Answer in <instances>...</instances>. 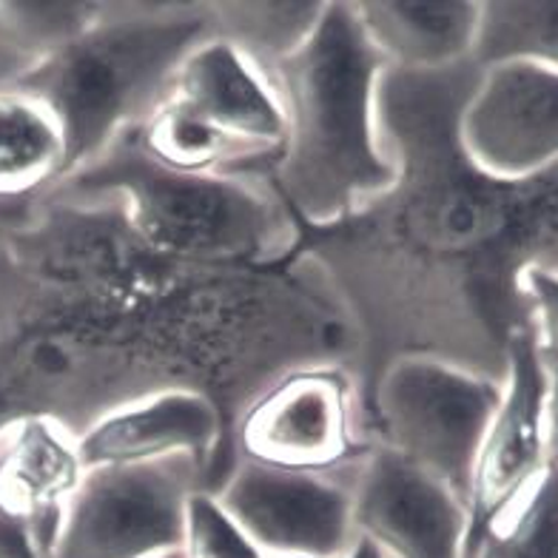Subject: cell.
Instances as JSON below:
<instances>
[{"mask_svg": "<svg viewBox=\"0 0 558 558\" xmlns=\"http://www.w3.org/2000/svg\"><path fill=\"white\" fill-rule=\"evenodd\" d=\"M104 3H0V46L26 72L92 29Z\"/></svg>", "mask_w": 558, "mask_h": 558, "instance_id": "cell-19", "label": "cell"}, {"mask_svg": "<svg viewBox=\"0 0 558 558\" xmlns=\"http://www.w3.org/2000/svg\"><path fill=\"white\" fill-rule=\"evenodd\" d=\"M530 333L544 374H558V268L530 265L519 277Z\"/></svg>", "mask_w": 558, "mask_h": 558, "instance_id": "cell-21", "label": "cell"}, {"mask_svg": "<svg viewBox=\"0 0 558 558\" xmlns=\"http://www.w3.org/2000/svg\"><path fill=\"white\" fill-rule=\"evenodd\" d=\"M353 527L385 558H462L468 505L448 485L379 445L356 464Z\"/></svg>", "mask_w": 558, "mask_h": 558, "instance_id": "cell-9", "label": "cell"}, {"mask_svg": "<svg viewBox=\"0 0 558 558\" xmlns=\"http://www.w3.org/2000/svg\"><path fill=\"white\" fill-rule=\"evenodd\" d=\"M66 183L120 194L137 231L157 248L194 259H257L288 243L282 197L240 171L177 174L140 155L125 134Z\"/></svg>", "mask_w": 558, "mask_h": 558, "instance_id": "cell-3", "label": "cell"}, {"mask_svg": "<svg viewBox=\"0 0 558 558\" xmlns=\"http://www.w3.org/2000/svg\"><path fill=\"white\" fill-rule=\"evenodd\" d=\"M208 35V3H104L92 29L17 74L12 83L58 120L66 180L151 114L185 54Z\"/></svg>", "mask_w": 558, "mask_h": 558, "instance_id": "cell-2", "label": "cell"}, {"mask_svg": "<svg viewBox=\"0 0 558 558\" xmlns=\"http://www.w3.org/2000/svg\"><path fill=\"white\" fill-rule=\"evenodd\" d=\"M263 556L345 558L356 542L351 485L245 462L214 490Z\"/></svg>", "mask_w": 558, "mask_h": 558, "instance_id": "cell-8", "label": "cell"}, {"mask_svg": "<svg viewBox=\"0 0 558 558\" xmlns=\"http://www.w3.org/2000/svg\"><path fill=\"white\" fill-rule=\"evenodd\" d=\"M162 558H185V550H180V553H171V556H162Z\"/></svg>", "mask_w": 558, "mask_h": 558, "instance_id": "cell-26", "label": "cell"}, {"mask_svg": "<svg viewBox=\"0 0 558 558\" xmlns=\"http://www.w3.org/2000/svg\"><path fill=\"white\" fill-rule=\"evenodd\" d=\"M501 402V379L439 356L390 362L376 390L385 448L448 485L468 505L476 456Z\"/></svg>", "mask_w": 558, "mask_h": 558, "instance_id": "cell-4", "label": "cell"}, {"mask_svg": "<svg viewBox=\"0 0 558 558\" xmlns=\"http://www.w3.org/2000/svg\"><path fill=\"white\" fill-rule=\"evenodd\" d=\"M0 558H52L40 524L0 499Z\"/></svg>", "mask_w": 558, "mask_h": 558, "instance_id": "cell-22", "label": "cell"}, {"mask_svg": "<svg viewBox=\"0 0 558 558\" xmlns=\"http://www.w3.org/2000/svg\"><path fill=\"white\" fill-rule=\"evenodd\" d=\"M129 137L140 155L177 174H228L236 171L240 162L254 160L240 143L226 137L169 92Z\"/></svg>", "mask_w": 558, "mask_h": 558, "instance_id": "cell-15", "label": "cell"}, {"mask_svg": "<svg viewBox=\"0 0 558 558\" xmlns=\"http://www.w3.org/2000/svg\"><path fill=\"white\" fill-rule=\"evenodd\" d=\"M345 558H385V556L379 550H376L374 544L367 542V538L356 536V542H353V547H351V550H348Z\"/></svg>", "mask_w": 558, "mask_h": 558, "instance_id": "cell-25", "label": "cell"}, {"mask_svg": "<svg viewBox=\"0 0 558 558\" xmlns=\"http://www.w3.org/2000/svg\"><path fill=\"white\" fill-rule=\"evenodd\" d=\"M263 558H302V556H263Z\"/></svg>", "mask_w": 558, "mask_h": 558, "instance_id": "cell-27", "label": "cell"}, {"mask_svg": "<svg viewBox=\"0 0 558 558\" xmlns=\"http://www.w3.org/2000/svg\"><path fill=\"white\" fill-rule=\"evenodd\" d=\"M471 63H533L558 72V0H482Z\"/></svg>", "mask_w": 558, "mask_h": 558, "instance_id": "cell-16", "label": "cell"}, {"mask_svg": "<svg viewBox=\"0 0 558 558\" xmlns=\"http://www.w3.org/2000/svg\"><path fill=\"white\" fill-rule=\"evenodd\" d=\"M353 7L388 69L439 72L471 60L482 0H360Z\"/></svg>", "mask_w": 558, "mask_h": 558, "instance_id": "cell-13", "label": "cell"}, {"mask_svg": "<svg viewBox=\"0 0 558 558\" xmlns=\"http://www.w3.org/2000/svg\"><path fill=\"white\" fill-rule=\"evenodd\" d=\"M183 550L189 558H263L208 490H197L189 501Z\"/></svg>", "mask_w": 558, "mask_h": 558, "instance_id": "cell-20", "label": "cell"}, {"mask_svg": "<svg viewBox=\"0 0 558 558\" xmlns=\"http://www.w3.org/2000/svg\"><path fill=\"white\" fill-rule=\"evenodd\" d=\"M66 169V140L52 111L15 83L0 86V203L63 183Z\"/></svg>", "mask_w": 558, "mask_h": 558, "instance_id": "cell-14", "label": "cell"}, {"mask_svg": "<svg viewBox=\"0 0 558 558\" xmlns=\"http://www.w3.org/2000/svg\"><path fill=\"white\" fill-rule=\"evenodd\" d=\"M462 558H558V468L538 473L482 533H468Z\"/></svg>", "mask_w": 558, "mask_h": 558, "instance_id": "cell-18", "label": "cell"}, {"mask_svg": "<svg viewBox=\"0 0 558 558\" xmlns=\"http://www.w3.org/2000/svg\"><path fill=\"white\" fill-rule=\"evenodd\" d=\"M547 376L538 362L527 323H515L505 339L501 402L496 408L468 493V533H482L542 471H547L544 439Z\"/></svg>", "mask_w": 558, "mask_h": 558, "instance_id": "cell-10", "label": "cell"}, {"mask_svg": "<svg viewBox=\"0 0 558 558\" xmlns=\"http://www.w3.org/2000/svg\"><path fill=\"white\" fill-rule=\"evenodd\" d=\"M547 376V399H544V439H547V464L558 468V374Z\"/></svg>", "mask_w": 558, "mask_h": 558, "instance_id": "cell-23", "label": "cell"}, {"mask_svg": "<svg viewBox=\"0 0 558 558\" xmlns=\"http://www.w3.org/2000/svg\"><path fill=\"white\" fill-rule=\"evenodd\" d=\"M203 468L189 459L86 471L63 507L52 558H162L185 547Z\"/></svg>", "mask_w": 558, "mask_h": 558, "instance_id": "cell-5", "label": "cell"}, {"mask_svg": "<svg viewBox=\"0 0 558 558\" xmlns=\"http://www.w3.org/2000/svg\"><path fill=\"white\" fill-rule=\"evenodd\" d=\"M328 0H243V3H208L211 32L243 49L263 69L296 52L316 23Z\"/></svg>", "mask_w": 558, "mask_h": 558, "instance_id": "cell-17", "label": "cell"}, {"mask_svg": "<svg viewBox=\"0 0 558 558\" xmlns=\"http://www.w3.org/2000/svg\"><path fill=\"white\" fill-rule=\"evenodd\" d=\"M169 95L257 157H277L286 114L271 74L226 37L197 44L177 69Z\"/></svg>", "mask_w": 558, "mask_h": 558, "instance_id": "cell-12", "label": "cell"}, {"mask_svg": "<svg viewBox=\"0 0 558 558\" xmlns=\"http://www.w3.org/2000/svg\"><path fill=\"white\" fill-rule=\"evenodd\" d=\"M83 471L189 459L206 471L220 441V413L192 388H166L125 402L74 436Z\"/></svg>", "mask_w": 558, "mask_h": 558, "instance_id": "cell-11", "label": "cell"}, {"mask_svg": "<svg viewBox=\"0 0 558 558\" xmlns=\"http://www.w3.org/2000/svg\"><path fill=\"white\" fill-rule=\"evenodd\" d=\"M459 146L478 174L499 183L558 169V72L533 63L478 69L459 111Z\"/></svg>", "mask_w": 558, "mask_h": 558, "instance_id": "cell-6", "label": "cell"}, {"mask_svg": "<svg viewBox=\"0 0 558 558\" xmlns=\"http://www.w3.org/2000/svg\"><path fill=\"white\" fill-rule=\"evenodd\" d=\"M245 462L333 476L356 456L353 388L339 367H305L263 390L240 418Z\"/></svg>", "mask_w": 558, "mask_h": 558, "instance_id": "cell-7", "label": "cell"}, {"mask_svg": "<svg viewBox=\"0 0 558 558\" xmlns=\"http://www.w3.org/2000/svg\"><path fill=\"white\" fill-rule=\"evenodd\" d=\"M17 74H23L21 63H17L12 54L0 46V86H7V83H12L17 77Z\"/></svg>", "mask_w": 558, "mask_h": 558, "instance_id": "cell-24", "label": "cell"}, {"mask_svg": "<svg viewBox=\"0 0 558 558\" xmlns=\"http://www.w3.org/2000/svg\"><path fill=\"white\" fill-rule=\"evenodd\" d=\"M265 72L286 114L277 185L296 214L337 226L397 189L402 166L379 123L388 63L353 3L328 0L308 40Z\"/></svg>", "mask_w": 558, "mask_h": 558, "instance_id": "cell-1", "label": "cell"}]
</instances>
